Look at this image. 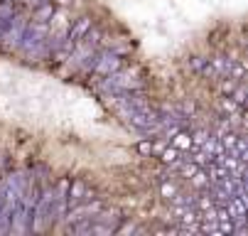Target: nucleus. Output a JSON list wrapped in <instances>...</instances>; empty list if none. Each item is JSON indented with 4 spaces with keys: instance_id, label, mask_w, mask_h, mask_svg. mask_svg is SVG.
<instances>
[{
    "instance_id": "obj_3",
    "label": "nucleus",
    "mask_w": 248,
    "mask_h": 236,
    "mask_svg": "<svg viewBox=\"0 0 248 236\" xmlns=\"http://www.w3.org/2000/svg\"><path fill=\"white\" fill-rule=\"evenodd\" d=\"M106 89H111V91H138V89H143V81L130 77V74H108V81H106Z\"/></svg>"
},
{
    "instance_id": "obj_15",
    "label": "nucleus",
    "mask_w": 248,
    "mask_h": 236,
    "mask_svg": "<svg viewBox=\"0 0 248 236\" xmlns=\"http://www.w3.org/2000/svg\"><path fill=\"white\" fill-rule=\"evenodd\" d=\"M138 150L143 153V155H148V153H153V150H155V145H153V143H148V141H143V143H138Z\"/></svg>"
},
{
    "instance_id": "obj_7",
    "label": "nucleus",
    "mask_w": 248,
    "mask_h": 236,
    "mask_svg": "<svg viewBox=\"0 0 248 236\" xmlns=\"http://www.w3.org/2000/svg\"><path fill=\"white\" fill-rule=\"evenodd\" d=\"M170 141H172V148H177V150H187V148H192V136H189V133H185L182 128L177 130Z\"/></svg>"
},
{
    "instance_id": "obj_1",
    "label": "nucleus",
    "mask_w": 248,
    "mask_h": 236,
    "mask_svg": "<svg viewBox=\"0 0 248 236\" xmlns=\"http://www.w3.org/2000/svg\"><path fill=\"white\" fill-rule=\"evenodd\" d=\"M103 209V202L101 199H93V202H79V205H74L69 212H64L66 217H62V219H66V224H77V221H84V219H91L96 212H101Z\"/></svg>"
},
{
    "instance_id": "obj_5",
    "label": "nucleus",
    "mask_w": 248,
    "mask_h": 236,
    "mask_svg": "<svg viewBox=\"0 0 248 236\" xmlns=\"http://www.w3.org/2000/svg\"><path fill=\"white\" fill-rule=\"evenodd\" d=\"M84 199H86V185L81 180L69 182V187H66V205L74 207V205H79V202H84Z\"/></svg>"
},
{
    "instance_id": "obj_2",
    "label": "nucleus",
    "mask_w": 248,
    "mask_h": 236,
    "mask_svg": "<svg viewBox=\"0 0 248 236\" xmlns=\"http://www.w3.org/2000/svg\"><path fill=\"white\" fill-rule=\"evenodd\" d=\"M91 69L96 74H101V77H108V74L121 69V59H118L116 52H103V54L93 57V66H91Z\"/></svg>"
},
{
    "instance_id": "obj_10",
    "label": "nucleus",
    "mask_w": 248,
    "mask_h": 236,
    "mask_svg": "<svg viewBox=\"0 0 248 236\" xmlns=\"http://www.w3.org/2000/svg\"><path fill=\"white\" fill-rule=\"evenodd\" d=\"M13 15H15L13 3H5V0H0V20H10Z\"/></svg>"
},
{
    "instance_id": "obj_8",
    "label": "nucleus",
    "mask_w": 248,
    "mask_h": 236,
    "mask_svg": "<svg viewBox=\"0 0 248 236\" xmlns=\"http://www.w3.org/2000/svg\"><path fill=\"white\" fill-rule=\"evenodd\" d=\"M54 17V5H52V0H47V3L37 5L34 8V20H40V22H49Z\"/></svg>"
},
{
    "instance_id": "obj_12",
    "label": "nucleus",
    "mask_w": 248,
    "mask_h": 236,
    "mask_svg": "<svg viewBox=\"0 0 248 236\" xmlns=\"http://www.w3.org/2000/svg\"><path fill=\"white\" fill-rule=\"evenodd\" d=\"M231 94H233L231 98L236 101V104H243V101H246V91H243V86H238V89H233Z\"/></svg>"
},
{
    "instance_id": "obj_16",
    "label": "nucleus",
    "mask_w": 248,
    "mask_h": 236,
    "mask_svg": "<svg viewBox=\"0 0 248 236\" xmlns=\"http://www.w3.org/2000/svg\"><path fill=\"white\" fill-rule=\"evenodd\" d=\"M229 79H231V81H224V84H221V89H224V94H231V91L236 89V81H233V77H229Z\"/></svg>"
},
{
    "instance_id": "obj_6",
    "label": "nucleus",
    "mask_w": 248,
    "mask_h": 236,
    "mask_svg": "<svg viewBox=\"0 0 248 236\" xmlns=\"http://www.w3.org/2000/svg\"><path fill=\"white\" fill-rule=\"evenodd\" d=\"M91 30V17H79L72 27H69V35H66V40H72V42H81L84 40V35Z\"/></svg>"
},
{
    "instance_id": "obj_9",
    "label": "nucleus",
    "mask_w": 248,
    "mask_h": 236,
    "mask_svg": "<svg viewBox=\"0 0 248 236\" xmlns=\"http://www.w3.org/2000/svg\"><path fill=\"white\" fill-rule=\"evenodd\" d=\"M160 155H162V162H172V165L180 160V150H177V148H162Z\"/></svg>"
},
{
    "instance_id": "obj_13",
    "label": "nucleus",
    "mask_w": 248,
    "mask_h": 236,
    "mask_svg": "<svg viewBox=\"0 0 248 236\" xmlns=\"http://www.w3.org/2000/svg\"><path fill=\"white\" fill-rule=\"evenodd\" d=\"M197 207L199 209H209V207H214V199H211V197H202V199H197Z\"/></svg>"
},
{
    "instance_id": "obj_11",
    "label": "nucleus",
    "mask_w": 248,
    "mask_h": 236,
    "mask_svg": "<svg viewBox=\"0 0 248 236\" xmlns=\"http://www.w3.org/2000/svg\"><path fill=\"white\" fill-rule=\"evenodd\" d=\"M206 138H209V136H206L204 130H197L194 136H192V145H204V141H206Z\"/></svg>"
},
{
    "instance_id": "obj_4",
    "label": "nucleus",
    "mask_w": 248,
    "mask_h": 236,
    "mask_svg": "<svg viewBox=\"0 0 248 236\" xmlns=\"http://www.w3.org/2000/svg\"><path fill=\"white\" fill-rule=\"evenodd\" d=\"M231 59H226V57H217V59H206L204 62V74L206 77H224V74H229L231 72Z\"/></svg>"
},
{
    "instance_id": "obj_14",
    "label": "nucleus",
    "mask_w": 248,
    "mask_h": 236,
    "mask_svg": "<svg viewBox=\"0 0 248 236\" xmlns=\"http://www.w3.org/2000/svg\"><path fill=\"white\" fill-rule=\"evenodd\" d=\"M160 192H162V197H167V199H170V197H172V194L177 192V187H174V185H167V182H165V185L160 187Z\"/></svg>"
}]
</instances>
